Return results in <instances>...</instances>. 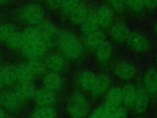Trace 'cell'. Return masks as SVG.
I'll list each match as a JSON object with an SVG mask.
<instances>
[{
  "instance_id": "6da1fadb",
  "label": "cell",
  "mask_w": 157,
  "mask_h": 118,
  "mask_svg": "<svg viewBox=\"0 0 157 118\" xmlns=\"http://www.w3.org/2000/svg\"><path fill=\"white\" fill-rule=\"evenodd\" d=\"M21 32L24 37V43L20 49L21 55L28 60L44 57L48 47L40 37L37 28L28 26Z\"/></svg>"
},
{
  "instance_id": "7a4b0ae2",
  "label": "cell",
  "mask_w": 157,
  "mask_h": 118,
  "mask_svg": "<svg viewBox=\"0 0 157 118\" xmlns=\"http://www.w3.org/2000/svg\"><path fill=\"white\" fill-rule=\"evenodd\" d=\"M56 46L59 53L66 59L75 60L83 54L84 45L80 39L73 33L67 31H60Z\"/></svg>"
},
{
  "instance_id": "3957f363",
  "label": "cell",
  "mask_w": 157,
  "mask_h": 118,
  "mask_svg": "<svg viewBox=\"0 0 157 118\" xmlns=\"http://www.w3.org/2000/svg\"><path fill=\"white\" fill-rule=\"evenodd\" d=\"M67 111L71 118H85L90 111V105L84 95L74 93L67 103Z\"/></svg>"
},
{
  "instance_id": "277c9868",
  "label": "cell",
  "mask_w": 157,
  "mask_h": 118,
  "mask_svg": "<svg viewBox=\"0 0 157 118\" xmlns=\"http://www.w3.org/2000/svg\"><path fill=\"white\" fill-rule=\"evenodd\" d=\"M19 18L28 26H37L44 21L43 8L38 4L31 2L24 5L19 10Z\"/></svg>"
},
{
  "instance_id": "5b68a950",
  "label": "cell",
  "mask_w": 157,
  "mask_h": 118,
  "mask_svg": "<svg viewBox=\"0 0 157 118\" xmlns=\"http://www.w3.org/2000/svg\"><path fill=\"white\" fill-rule=\"evenodd\" d=\"M36 28L40 37L48 48L56 46L60 30L54 23L44 20Z\"/></svg>"
},
{
  "instance_id": "8992f818",
  "label": "cell",
  "mask_w": 157,
  "mask_h": 118,
  "mask_svg": "<svg viewBox=\"0 0 157 118\" xmlns=\"http://www.w3.org/2000/svg\"><path fill=\"white\" fill-rule=\"evenodd\" d=\"M113 73L118 79L123 81H129L135 77L137 68L131 61L121 60L115 65Z\"/></svg>"
},
{
  "instance_id": "52a82bcc",
  "label": "cell",
  "mask_w": 157,
  "mask_h": 118,
  "mask_svg": "<svg viewBox=\"0 0 157 118\" xmlns=\"http://www.w3.org/2000/svg\"><path fill=\"white\" fill-rule=\"evenodd\" d=\"M1 106L7 111L17 112L23 106L24 100L13 90H3L1 92Z\"/></svg>"
},
{
  "instance_id": "ba28073f",
  "label": "cell",
  "mask_w": 157,
  "mask_h": 118,
  "mask_svg": "<svg viewBox=\"0 0 157 118\" xmlns=\"http://www.w3.org/2000/svg\"><path fill=\"white\" fill-rule=\"evenodd\" d=\"M126 42L131 50L139 53L147 51L150 45L147 37L137 31H130Z\"/></svg>"
},
{
  "instance_id": "9c48e42d",
  "label": "cell",
  "mask_w": 157,
  "mask_h": 118,
  "mask_svg": "<svg viewBox=\"0 0 157 118\" xmlns=\"http://www.w3.org/2000/svg\"><path fill=\"white\" fill-rule=\"evenodd\" d=\"M96 77L97 74L94 72L88 69H83L77 74L75 81L81 90L91 93L95 85Z\"/></svg>"
},
{
  "instance_id": "30bf717a",
  "label": "cell",
  "mask_w": 157,
  "mask_h": 118,
  "mask_svg": "<svg viewBox=\"0 0 157 118\" xmlns=\"http://www.w3.org/2000/svg\"><path fill=\"white\" fill-rule=\"evenodd\" d=\"M94 15L99 27L106 28L112 25L114 14L110 7L106 5H101L94 12Z\"/></svg>"
},
{
  "instance_id": "8fae6325",
  "label": "cell",
  "mask_w": 157,
  "mask_h": 118,
  "mask_svg": "<svg viewBox=\"0 0 157 118\" xmlns=\"http://www.w3.org/2000/svg\"><path fill=\"white\" fill-rule=\"evenodd\" d=\"M142 87L149 95L157 93V69L150 68L145 71L142 77Z\"/></svg>"
},
{
  "instance_id": "7c38bea8",
  "label": "cell",
  "mask_w": 157,
  "mask_h": 118,
  "mask_svg": "<svg viewBox=\"0 0 157 118\" xmlns=\"http://www.w3.org/2000/svg\"><path fill=\"white\" fill-rule=\"evenodd\" d=\"M63 81L59 73L55 72L47 73L42 77L44 88L53 93L59 91L63 86Z\"/></svg>"
},
{
  "instance_id": "4fadbf2b",
  "label": "cell",
  "mask_w": 157,
  "mask_h": 118,
  "mask_svg": "<svg viewBox=\"0 0 157 118\" xmlns=\"http://www.w3.org/2000/svg\"><path fill=\"white\" fill-rule=\"evenodd\" d=\"M106 41L105 34L98 30L92 33L85 35L83 45L88 50L94 52L104 41Z\"/></svg>"
},
{
  "instance_id": "5bb4252c",
  "label": "cell",
  "mask_w": 157,
  "mask_h": 118,
  "mask_svg": "<svg viewBox=\"0 0 157 118\" xmlns=\"http://www.w3.org/2000/svg\"><path fill=\"white\" fill-rule=\"evenodd\" d=\"M122 104L121 88L113 87L110 88L105 93L104 106L109 110L114 109Z\"/></svg>"
},
{
  "instance_id": "9a60e30c",
  "label": "cell",
  "mask_w": 157,
  "mask_h": 118,
  "mask_svg": "<svg viewBox=\"0 0 157 118\" xmlns=\"http://www.w3.org/2000/svg\"><path fill=\"white\" fill-rule=\"evenodd\" d=\"M44 63L50 71L59 73L65 68L66 59L60 53H50L45 56Z\"/></svg>"
},
{
  "instance_id": "2e32d148",
  "label": "cell",
  "mask_w": 157,
  "mask_h": 118,
  "mask_svg": "<svg viewBox=\"0 0 157 118\" xmlns=\"http://www.w3.org/2000/svg\"><path fill=\"white\" fill-rule=\"evenodd\" d=\"M33 98L38 107L53 106L56 103V96L54 93L44 88L37 90Z\"/></svg>"
},
{
  "instance_id": "e0dca14e",
  "label": "cell",
  "mask_w": 157,
  "mask_h": 118,
  "mask_svg": "<svg viewBox=\"0 0 157 118\" xmlns=\"http://www.w3.org/2000/svg\"><path fill=\"white\" fill-rule=\"evenodd\" d=\"M148 104L149 94L142 87H137L136 96L132 106L134 111L139 114H142L147 110Z\"/></svg>"
},
{
  "instance_id": "ac0fdd59",
  "label": "cell",
  "mask_w": 157,
  "mask_h": 118,
  "mask_svg": "<svg viewBox=\"0 0 157 118\" xmlns=\"http://www.w3.org/2000/svg\"><path fill=\"white\" fill-rule=\"evenodd\" d=\"M130 31L128 27L124 23H117L111 26L110 36L113 41L117 43L126 42Z\"/></svg>"
},
{
  "instance_id": "d6986e66",
  "label": "cell",
  "mask_w": 157,
  "mask_h": 118,
  "mask_svg": "<svg viewBox=\"0 0 157 118\" xmlns=\"http://www.w3.org/2000/svg\"><path fill=\"white\" fill-rule=\"evenodd\" d=\"M17 81L15 68L10 66L0 67V91Z\"/></svg>"
},
{
  "instance_id": "ffe728a7",
  "label": "cell",
  "mask_w": 157,
  "mask_h": 118,
  "mask_svg": "<svg viewBox=\"0 0 157 118\" xmlns=\"http://www.w3.org/2000/svg\"><path fill=\"white\" fill-rule=\"evenodd\" d=\"M94 53L96 61L101 64H105L110 60L112 56V45L106 40L94 51Z\"/></svg>"
},
{
  "instance_id": "44dd1931",
  "label": "cell",
  "mask_w": 157,
  "mask_h": 118,
  "mask_svg": "<svg viewBox=\"0 0 157 118\" xmlns=\"http://www.w3.org/2000/svg\"><path fill=\"white\" fill-rule=\"evenodd\" d=\"M17 81L19 83L33 82L34 76L27 63H22L15 67Z\"/></svg>"
},
{
  "instance_id": "7402d4cb",
  "label": "cell",
  "mask_w": 157,
  "mask_h": 118,
  "mask_svg": "<svg viewBox=\"0 0 157 118\" xmlns=\"http://www.w3.org/2000/svg\"><path fill=\"white\" fill-rule=\"evenodd\" d=\"M110 79L103 74H97L96 81L90 94L94 96H100L105 94L110 88Z\"/></svg>"
},
{
  "instance_id": "603a6c76",
  "label": "cell",
  "mask_w": 157,
  "mask_h": 118,
  "mask_svg": "<svg viewBox=\"0 0 157 118\" xmlns=\"http://www.w3.org/2000/svg\"><path fill=\"white\" fill-rule=\"evenodd\" d=\"M14 91L24 101L33 98L37 90L33 82L19 83L16 85Z\"/></svg>"
},
{
  "instance_id": "cb8c5ba5",
  "label": "cell",
  "mask_w": 157,
  "mask_h": 118,
  "mask_svg": "<svg viewBox=\"0 0 157 118\" xmlns=\"http://www.w3.org/2000/svg\"><path fill=\"white\" fill-rule=\"evenodd\" d=\"M136 90L137 87H136L132 84H127L121 88L122 104L124 105V108H132L136 96Z\"/></svg>"
},
{
  "instance_id": "d4e9b609",
  "label": "cell",
  "mask_w": 157,
  "mask_h": 118,
  "mask_svg": "<svg viewBox=\"0 0 157 118\" xmlns=\"http://www.w3.org/2000/svg\"><path fill=\"white\" fill-rule=\"evenodd\" d=\"M90 12L85 4H79L69 15L71 22L75 25H80L87 18Z\"/></svg>"
},
{
  "instance_id": "484cf974",
  "label": "cell",
  "mask_w": 157,
  "mask_h": 118,
  "mask_svg": "<svg viewBox=\"0 0 157 118\" xmlns=\"http://www.w3.org/2000/svg\"><path fill=\"white\" fill-rule=\"evenodd\" d=\"M80 31L84 35L92 33L99 28L94 12H90L85 21L80 25Z\"/></svg>"
},
{
  "instance_id": "4316f807",
  "label": "cell",
  "mask_w": 157,
  "mask_h": 118,
  "mask_svg": "<svg viewBox=\"0 0 157 118\" xmlns=\"http://www.w3.org/2000/svg\"><path fill=\"white\" fill-rule=\"evenodd\" d=\"M34 76H44L47 73V68L40 59L29 60L27 62Z\"/></svg>"
},
{
  "instance_id": "83f0119b",
  "label": "cell",
  "mask_w": 157,
  "mask_h": 118,
  "mask_svg": "<svg viewBox=\"0 0 157 118\" xmlns=\"http://www.w3.org/2000/svg\"><path fill=\"white\" fill-rule=\"evenodd\" d=\"M56 111L53 106L38 107L33 111L31 118H56Z\"/></svg>"
},
{
  "instance_id": "f1b7e54d",
  "label": "cell",
  "mask_w": 157,
  "mask_h": 118,
  "mask_svg": "<svg viewBox=\"0 0 157 118\" xmlns=\"http://www.w3.org/2000/svg\"><path fill=\"white\" fill-rule=\"evenodd\" d=\"M6 45L12 49H21L24 43V37L22 32L15 31L6 41Z\"/></svg>"
},
{
  "instance_id": "f546056e",
  "label": "cell",
  "mask_w": 157,
  "mask_h": 118,
  "mask_svg": "<svg viewBox=\"0 0 157 118\" xmlns=\"http://www.w3.org/2000/svg\"><path fill=\"white\" fill-rule=\"evenodd\" d=\"M15 31V27L10 23L0 25V42H6Z\"/></svg>"
},
{
  "instance_id": "4dcf8cb0",
  "label": "cell",
  "mask_w": 157,
  "mask_h": 118,
  "mask_svg": "<svg viewBox=\"0 0 157 118\" xmlns=\"http://www.w3.org/2000/svg\"><path fill=\"white\" fill-rule=\"evenodd\" d=\"M79 4H80V0H63L60 8L64 14L70 15Z\"/></svg>"
},
{
  "instance_id": "1f68e13d",
  "label": "cell",
  "mask_w": 157,
  "mask_h": 118,
  "mask_svg": "<svg viewBox=\"0 0 157 118\" xmlns=\"http://www.w3.org/2000/svg\"><path fill=\"white\" fill-rule=\"evenodd\" d=\"M87 118H110V111L104 106L94 109Z\"/></svg>"
},
{
  "instance_id": "d6a6232c",
  "label": "cell",
  "mask_w": 157,
  "mask_h": 118,
  "mask_svg": "<svg viewBox=\"0 0 157 118\" xmlns=\"http://www.w3.org/2000/svg\"><path fill=\"white\" fill-rule=\"evenodd\" d=\"M125 6L134 12L140 11L145 6L144 0H124Z\"/></svg>"
},
{
  "instance_id": "836d02e7",
  "label": "cell",
  "mask_w": 157,
  "mask_h": 118,
  "mask_svg": "<svg viewBox=\"0 0 157 118\" xmlns=\"http://www.w3.org/2000/svg\"><path fill=\"white\" fill-rule=\"evenodd\" d=\"M110 111V118H127V112L124 107L120 106Z\"/></svg>"
},
{
  "instance_id": "e575fe53",
  "label": "cell",
  "mask_w": 157,
  "mask_h": 118,
  "mask_svg": "<svg viewBox=\"0 0 157 118\" xmlns=\"http://www.w3.org/2000/svg\"><path fill=\"white\" fill-rule=\"evenodd\" d=\"M111 8L113 10H115L117 12H121L124 7L125 4L124 0H109Z\"/></svg>"
},
{
  "instance_id": "d590c367",
  "label": "cell",
  "mask_w": 157,
  "mask_h": 118,
  "mask_svg": "<svg viewBox=\"0 0 157 118\" xmlns=\"http://www.w3.org/2000/svg\"><path fill=\"white\" fill-rule=\"evenodd\" d=\"M63 0H46L47 6L53 9H58L61 7Z\"/></svg>"
},
{
  "instance_id": "8d00e7d4",
  "label": "cell",
  "mask_w": 157,
  "mask_h": 118,
  "mask_svg": "<svg viewBox=\"0 0 157 118\" xmlns=\"http://www.w3.org/2000/svg\"><path fill=\"white\" fill-rule=\"evenodd\" d=\"M145 6L149 9H154L157 7V0H144Z\"/></svg>"
},
{
  "instance_id": "74e56055",
  "label": "cell",
  "mask_w": 157,
  "mask_h": 118,
  "mask_svg": "<svg viewBox=\"0 0 157 118\" xmlns=\"http://www.w3.org/2000/svg\"><path fill=\"white\" fill-rule=\"evenodd\" d=\"M0 118H9L6 110L0 107Z\"/></svg>"
},
{
  "instance_id": "f35d334b",
  "label": "cell",
  "mask_w": 157,
  "mask_h": 118,
  "mask_svg": "<svg viewBox=\"0 0 157 118\" xmlns=\"http://www.w3.org/2000/svg\"><path fill=\"white\" fill-rule=\"evenodd\" d=\"M153 30H154V32H155V35L157 36V22L155 23V25H154Z\"/></svg>"
},
{
  "instance_id": "ab89813d",
  "label": "cell",
  "mask_w": 157,
  "mask_h": 118,
  "mask_svg": "<svg viewBox=\"0 0 157 118\" xmlns=\"http://www.w3.org/2000/svg\"><path fill=\"white\" fill-rule=\"evenodd\" d=\"M6 1H7V0H0V5L4 4Z\"/></svg>"
},
{
  "instance_id": "60d3db41",
  "label": "cell",
  "mask_w": 157,
  "mask_h": 118,
  "mask_svg": "<svg viewBox=\"0 0 157 118\" xmlns=\"http://www.w3.org/2000/svg\"><path fill=\"white\" fill-rule=\"evenodd\" d=\"M1 59H2L1 58V51H0V65H1Z\"/></svg>"
},
{
  "instance_id": "b9f144b4",
  "label": "cell",
  "mask_w": 157,
  "mask_h": 118,
  "mask_svg": "<svg viewBox=\"0 0 157 118\" xmlns=\"http://www.w3.org/2000/svg\"><path fill=\"white\" fill-rule=\"evenodd\" d=\"M1 106V93H0V107Z\"/></svg>"
},
{
  "instance_id": "7bdbcfd3",
  "label": "cell",
  "mask_w": 157,
  "mask_h": 118,
  "mask_svg": "<svg viewBox=\"0 0 157 118\" xmlns=\"http://www.w3.org/2000/svg\"><path fill=\"white\" fill-rule=\"evenodd\" d=\"M156 69H157V55L156 57Z\"/></svg>"
},
{
  "instance_id": "ee69618b",
  "label": "cell",
  "mask_w": 157,
  "mask_h": 118,
  "mask_svg": "<svg viewBox=\"0 0 157 118\" xmlns=\"http://www.w3.org/2000/svg\"><path fill=\"white\" fill-rule=\"evenodd\" d=\"M156 98H157V93H156Z\"/></svg>"
},
{
  "instance_id": "f6af8a7d",
  "label": "cell",
  "mask_w": 157,
  "mask_h": 118,
  "mask_svg": "<svg viewBox=\"0 0 157 118\" xmlns=\"http://www.w3.org/2000/svg\"><path fill=\"white\" fill-rule=\"evenodd\" d=\"M105 1H109V0H105Z\"/></svg>"
},
{
  "instance_id": "bcb514c9",
  "label": "cell",
  "mask_w": 157,
  "mask_h": 118,
  "mask_svg": "<svg viewBox=\"0 0 157 118\" xmlns=\"http://www.w3.org/2000/svg\"><path fill=\"white\" fill-rule=\"evenodd\" d=\"M137 118H140V117H137Z\"/></svg>"
}]
</instances>
